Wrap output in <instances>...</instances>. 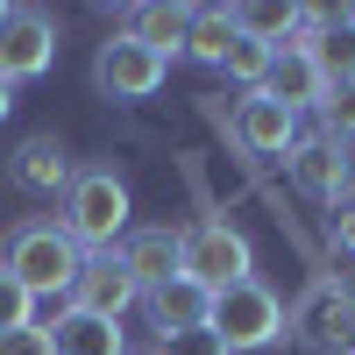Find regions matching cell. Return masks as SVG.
I'll use <instances>...</instances> for the list:
<instances>
[{
  "label": "cell",
  "instance_id": "cell-1",
  "mask_svg": "<svg viewBox=\"0 0 355 355\" xmlns=\"http://www.w3.org/2000/svg\"><path fill=\"white\" fill-rule=\"evenodd\" d=\"M0 263H8V277L28 291V299H64L71 306L85 249L64 234V220H21L8 242H0Z\"/></svg>",
  "mask_w": 355,
  "mask_h": 355
},
{
  "label": "cell",
  "instance_id": "cell-2",
  "mask_svg": "<svg viewBox=\"0 0 355 355\" xmlns=\"http://www.w3.org/2000/svg\"><path fill=\"white\" fill-rule=\"evenodd\" d=\"M64 234L85 256L114 249L128 234V185L114 171H71V185H64Z\"/></svg>",
  "mask_w": 355,
  "mask_h": 355
},
{
  "label": "cell",
  "instance_id": "cell-3",
  "mask_svg": "<svg viewBox=\"0 0 355 355\" xmlns=\"http://www.w3.org/2000/svg\"><path fill=\"white\" fill-rule=\"evenodd\" d=\"M206 327L227 341V355H249V348H270L284 334V306H277V291L263 284V277H234V284L214 291Z\"/></svg>",
  "mask_w": 355,
  "mask_h": 355
},
{
  "label": "cell",
  "instance_id": "cell-4",
  "mask_svg": "<svg viewBox=\"0 0 355 355\" xmlns=\"http://www.w3.org/2000/svg\"><path fill=\"white\" fill-rule=\"evenodd\" d=\"M284 327H299V341L320 348V355H355V291L341 277H320L306 299L284 313Z\"/></svg>",
  "mask_w": 355,
  "mask_h": 355
},
{
  "label": "cell",
  "instance_id": "cell-5",
  "mask_svg": "<svg viewBox=\"0 0 355 355\" xmlns=\"http://www.w3.org/2000/svg\"><path fill=\"white\" fill-rule=\"evenodd\" d=\"M164 71H171V57H157L150 43H135L128 28L114 43H100V57H93V85L107 100H150L164 85Z\"/></svg>",
  "mask_w": 355,
  "mask_h": 355
},
{
  "label": "cell",
  "instance_id": "cell-6",
  "mask_svg": "<svg viewBox=\"0 0 355 355\" xmlns=\"http://www.w3.org/2000/svg\"><path fill=\"white\" fill-rule=\"evenodd\" d=\"M57 64V21L43 8H8L0 15V78L21 85V78H43Z\"/></svg>",
  "mask_w": 355,
  "mask_h": 355
},
{
  "label": "cell",
  "instance_id": "cell-7",
  "mask_svg": "<svg viewBox=\"0 0 355 355\" xmlns=\"http://www.w3.org/2000/svg\"><path fill=\"white\" fill-rule=\"evenodd\" d=\"M284 171H291V185H299L306 199H320V206H334V199L355 185V157H348V142H341V135H327V128L291 142Z\"/></svg>",
  "mask_w": 355,
  "mask_h": 355
},
{
  "label": "cell",
  "instance_id": "cell-8",
  "mask_svg": "<svg viewBox=\"0 0 355 355\" xmlns=\"http://www.w3.org/2000/svg\"><path fill=\"white\" fill-rule=\"evenodd\" d=\"M185 277L206 284V291H220V284H234V277H256L242 227H227V220H192V227H185Z\"/></svg>",
  "mask_w": 355,
  "mask_h": 355
},
{
  "label": "cell",
  "instance_id": "cell-9",
  "mask_svg": "<svg viewBox=\"0 0 355 355\" xmlns=\"http://www.w3.org/2000/svg\"><path fill=\"white\" fill-rule=\"evenodd\" d=\"M142 299V284L128 277V263L114 256V249H93L78 263V284H71V306L78 313H100V320H121L128 306Z\"/></svg>",
  "mask_w": 355,
  "mask_h": 355
},
{
  "label": "cell",
  "instance_id": "cell-10",
  "mask_svg": "<svg viewBox=\"0 0 355 355\" xmlns=\"http://www.w3.org/2000/svg\"><path fill=\"white\" fill-rule=\"evenodd\" d=\"M114 256L128 263V277H135L142 291H157V284H171V277H185V227H128Z\"/></svg>",
  "mask_w": 355,
  "mask_h": 355
},
{
  "label": "cell",
  "instance_id": "cell-11",
  "mask_svg": "<svg viewBox=\"0 0 355 355\" xmlns=\"http://www.w3.org/2000/svg\"><path fill=\"white\" fill-rule=\"evenodd\" d=\"M227 128H234V142H242L249 157H291V142H299V114H284L270 93H242Z\"/></svg>",
  "mask_w": 355,
  "mask_h": 355
},
{
  "label": "cell",
  "instance_id": "cell-12",
  "mask_svg": "<svg viewBox=\"0 0 355 355\" xmlns=\"http://www.w3.org/2000/svg\"><path fill=\"white\" fill-rule=\"evenodd\" d=\"M256 93H270L284 114H306V107H320V93H327V71H320L299 43H284V50H270V78H263Z\"/></svg>",
  "mask_w": 355,
  "mask_h": 355
},
{
  "label": "cell",
  "instance_id": "cell-13",
  "mask_svg": "<svg viewBox=\"0 0 355 355\" xmlns=\"http://www.w3.org/2000/svg\"><path fill=\"white\" fill-rule=\"evenodd\" d=\"M43 334L57 355H128L121 320H100V313H78V306H57V320H43Z\"/></svg>",
  "mask_w": 355,
  "mask_h": 355
},
{
  "label": "cell",
  "instance_id": "cell-14",
  "mask_svg": "<svg viewBox=\"0 0 355 355\" xmlns=\"http://www.w3.org/2000/svg\"><path fill=\"white\" fill-rule=\"evenodd\" d=\"M8 171H15L21 192H43V199H64V185H71V157H64L57 135H28L21 150L8 157Z\"/></svg>",
  "mask_w": 355,
  "mask_h": 355
},
{
  "label": "cell",
  "instance_id": "cell-15",
  "mask_svg": "<svg viewBox=\"0 0 355 355\" xmlns=\"http://www.w3.org/2000/svg\"><path fill=\"white\" fill-rule=\"evenodd\" d=\"M142 299H150V327H157V341L185 334V327H206V313H214V291L192 284V277H171V284H157V291H142Z\"/></svg>",
  "mask_w": 355,
  "mask_h": 355
},
{
  "label": "cell",
  "instance_id": "cell-16",
  "mask_svg": "<svg viewBox=\"0 0 355 355\" xmlns=\"http://www.w3.org/2000/svg\"><path fill=\"white\" fill-rule=\"evenodd\" d=\"M128 36L150 43L157 57H178L192 36V8H178V0H142V8H128Z\"/></svg>",
  "mask_w": 355,
  "mask_h": 355
},
{
  "label": "cell",
  "instance_id": "cell-17",
  "mask_svg": "<svg viewBox=\"0 0 355 355\" xmlns=\"http://www.w3.org/2000/svg\"><path fill=\"white\" fill-rule=\"evenodd\" d=\"M234 50V8H192V36H185V57H199V64H227Z\"/></svg>",
  "mask_w": 355,
  "mask_h": 355
},
{
  "label": "cell",
  "instance_id": "cell-18",
  "mask_svg": "<svg viewBox=\"0 0 355 355\" xmlns=\"http://www.w3.org/2000/svg\"><path fill=\"white\" fill-rule=\"evenodd\" d=\"M320 128H327V135H355V78H327V93H320Z\"/></svg>",
  "mask_w": 355,
  "mask_h": 355
},
{
  "label": "cell",
  "instance_id": "cell-19",
  "mask_svg": "<svg viewBox=\"0 0 355 355\" xmlns=\"http://www.w3.org/2000/svg\"><path fill=\"white\" fill-rule=\"evenodd\" d=\"M220 71H234V78H242L249 93H256V85L270 78V50H263V43H249V36H234V50H227V64H220Z\"/></svg>",
  "mask_w": 355,
  "mask_h": 355
},
{
  "label": "cell",
  "instance_id": "cell-20",
  "mask_svg": "<svg viewBox=\"0 0 355 355\" xmlns=\"http://www.w3.org/2000/svg\"><path fill=\"white\" fill-rule=\"evenodd\" d=\"M15 327H36V299L8 277V263H0V334H15Z\"/></svg>",
  "mask_w": 355,
  "mask_h": 355
},
{
  "label": "cell",
  "instance_id": "cell-21",
  "mask_svg": "<svg viewBox=\"0 0 355 355\" xmlns=\"http://www.w3.org/2000/svg\"><path fill=\"white\" fill-rule=\"evenodd\" d=\"M164 355H227V341L214 334V327H185V334H171V341H157Z\"/></svg>",
  "mask_w": 355,
  "mask_h": 355
},
{
  "label": "cell",
  "instance_id": "cell-22",
  "mask_svg": "<svg viewBox=\"0 0 355 355\" xmlns=\"http://www.w3.org/2000/svg\"><path fill=\"white\" fill-rule=\"evenodd\" d=\"M0 355H57L43 327H15V334H0Z\"/></svg>",
  "mask_w": 355,
  "mask_h": 355
},
{
  "label": "cell",
  "instance_id": "cell-23",
  "mask_svg": "<svg viewBox=\"0 0 355 355\" xmlns=\"http://www.w3.org/2000/svg\"><path fill=\"white\" fill-rule=\"evenodd\" d=\"M327 227H334V242H341V249L355 256V185H348V192L334 199V220H327Z\"/></svg>",
  "mask_w": 355,
  "mask_h": 355
},
{
  "label": "cell",
  "instance_id": "cell-24",
  "mask_svg": "<svg viewBox=\"0 0 355 355\" xmlns=\"http://www.w3.org/2000/svg\"><path fill=\"white\" fill-rule=\"evenodd\" d=\"M8 107H15V85H8V78H0V121H8Z\"/></svg>",
  "mask_w": 355,
  "mask_h": 355
},
{
  "label": "cell",
  "instance_id": "cell-25",
  "mask_svg": "<svg viewBox=\"0 0 355 355\" xmlns=\"http://www.w3.org/2000/svg\"><path fill=\"white\" fill-rule=\"evenodd\" d=\"M0 15H8V8H0Z\"/></svg>",
  "mask_w": 355,
  "mask_h": 355
},
{
  "label": "cell",
  "instance_id": "cell-26",
  "mask_svg": "<svg viewBox=\"0 0 355 355\" xmlns=\"http://www.w3.org/2000/svg\"><path fill=\"white\" fill-rule=\"evenodd\" d=\"M157 355H164V348H157Z\"/></svg>",
  "mask_w": 355,
  "mask_h": 355
}]
</instances>
